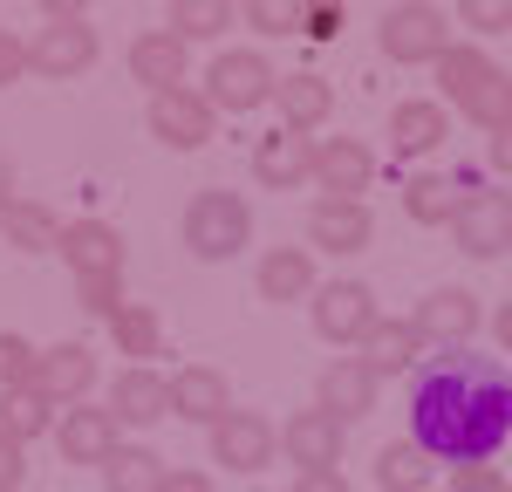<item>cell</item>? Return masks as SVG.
I'll return each instance as SVG.
<instances>
[{"instance_id":"obj_29","label":"cell","mask_w":512,"mask_h":492,"mask_svg":"<svg viewBox=\"0 0 512 492\" xmlns=\"http://www.w3.org/2000/svg\"><path fill=\"white\" fill-rule=\"evenodd\" d=\"M0 233H7V246H21V253H55L62 246V219L41 199H14L0 212Z\"/></svg>"},{"instance_id":"obj_31","label":"cell","mask_w":512,"mask_h":492,"mask_svg":"<svg viewBox=\"0 0 512 492\" xmlns=\"http://www.w3.org/2000/svg\"><path fill=\"white\" fill-rule=\"evenodd\" d=\"M431 465H437V458L424 445L396 438V445L376 451V486H383V492H424V486H431Z\"/></svg>"},{"instance_id":"obj_46","label":"cell","mask_w":512,"mask_h":492,"mask_svg":"<svg viewBox=\"0 0 512 492\" xmlns=\"http://www.w3.org/2000/svg\"><path fill=\"white\" fill-rule=\"evenodd\" d=\"M492 328H499V349H506V356H512V294H506V301H499V315H492Z\"/></svg>"},{"instance_id":"obj_5","label":"cell","mask_w":512,"mask_h":492,"mask_svg":"<svg viewBox=\"0 0 512 492\" xmlns=\"http://www.w3.org/2000/svg\"><path fill=\"white\" fill-rule=\"evenodd\" d=\"M376 41H383V55L390 62H437L444 48H451V28H444V14H437L431 0H396L390 14H383V28H376Z\"/></svg>"},{"instance_id":"obj_27","label":"cell","mask_w":512,"mask_h":492,"mask_svg":"<svg viewBox=\"0 0 512 492\" xmlns=\"http://www.w3.org/2000/svg\"><path fill=\"white\" fill-rule=\"evenodd\" d=\"M96 472H103V492H158L171 465H164L151 445H117Z\"/></svg>"},{"instance_id":"obj_10","label":"cell","mask_w":512,"mask_h":492,"mask_svg":"<svg viewBox=\"0 0 512 492\" xmlns=\"http://www.w3.org/2000/svg\"><path fill=\"white\" fill-rule=\"evenodd\" d=\"M55 445H62L69 465H103V458L123 445L117 410L110 404H69L62 417H55Z\"/></svg>"},{"instance_id":"obj_32","label":"cell","mask_w":512,"mask_h":492,"mask_svg":"<svg viewBox=\"0 0 512 492\" xmlns=\"http://www.w3.org/2000/svg\"><path fill=\"white\" fill-rule=\"evenodd\" d=\"M110 335H117V356H130V363H144V356L164 349V322H158L151 301H123L117 322H110Z\"/></svg>"},{"instance_id":"obj_12","label":"cell","mask_w":512,"mask_h":492,"mask_svg":"<svg viewBox=\"0 0 512 492\" xmlns=\"http://www.w3.org/2000/svg\"><path fill=\"white\" fill-rule=\"evenodd\" d=\"M342 431L349 424H335L328 410H294L287 431H280V451H287L294 472H335L342 465Z\"/></svg>"},{"instance_id":"obj_8","label":"cell","mask_w":512,"mask_h":492,"mask_svg":"<svg viewBox=\"0 0 512 492\" xmlns=\"http://www.w3.org/2000/svg\"><path fill=\"white\" fill-rule=\"evenodd\" d=\"M280 451V431L260 417V410H226L219 424H212V458L226 465V472H260V465H274Z\"/></svg>"},{"instance_id":"obj_25","label":"cell","mask_w":512,"mask_h":492,"mask_svg":"<svg viewBox=\"0 0 512 492\" xmlns=\"http://www.w3.org/2000/svg\"><path fill=\"white\" fill-rule=\"evenodd\" d=\"M260 301H315V253L308 246H267L260 253Z\"/></svg>"},{"instance_id":"obj_14","label":"cell","mask_w":512,"mask_h":492,"mask_svg":"<svg viewBox=\"0 0 512 492\" xmlns=\"http://www.w3.org/2000/svg\"><path fill=\"white\" fill-rule=\"evenodd\" d=\"M417 335L424 342H444V349H458V342H472L478 335V294L472 287H431L424 301H417Z\"/></svg>"},{"instance_id":"obj_40","label":"cell","mask_w":512,"mask_h":492,"mask_svg":"<svg viewBox=\"0 0 512 492\" xmlns=\"http://www.w3.org/2000/svg\"><path fill=\"white\" fill-rule=\"evenodd\" d=\"M21 479H28V445H14L0 431V492H21Z\"/></svg>"},{"instance_id":"obj_18","label":"cell","mask_w":512,"mask_h":492,"mask_svg":"<svg viewBox=\"0 0 512 492\" xmlns=\"http://www.w3.org/2000/svg\"><path fill=\"white\" fill-rule=\"evenodd\" d=\"M308 240H315V253H362L376 240V212L362 199H321L308 212Z\"/></svg>"},{"instance_id":"obj_36","label":"cell","mask_w":512,"mask_h":492,"mask_svg":"<svg viewBox=\"0 0 512 492\" xmlns=\"http://www.w3.org/2000/svg\"><path fill=\"white\" fill-rule=\"evenodd\" d=\"M76 301H82V315H103V322H117L123 281H117V274H82V281H76Z\"/></svg>"},{"instance_id":"obj_4","label":"cell","mask_w":512,"mask_h":492,"mask_svg":"<svg viewBox=\"0 0 512 492\" xmlns=\"http://www.w3.org/2000/svg\"><path fill=\"white\" fill-rule=\"evenodd\" d=\"M274 82L280 76H274V62H267L260 48H219L212 69H205V103L246 117V110H260V103L274 96Z\"/></svg>"},{"instance_id":"obj_45","label":"cell","mask_w":512,"mask_h":492,"mask_svg":"<svg viewBox=\"0 0 512 492\" xmlns=\"http://www.w3.org/2000/svg\"><path fill=\"white\" fill-rule=\"evenodd\" d=\"M35 7L48 21H82V14H89V0H35Z\"/></svg>"},{"instance_id":"obj_41","label":"cell","mask_w":512,"mask_h":492,"mask_svg":"<svg viewBox=\"0 0 512 492\" xmlns=\"http://www.w3.org/2000/svg\"><path fill=\"white\" fill-rule=\"evenodd\" d=\"M21 76H28V41L0 28V89H7V82H21Z\"/></svg>"},{"instance_id":"obj_9","label":"cell","mask_w":512,"mask_h":492,"mask_svg":"<svg viewBox=\"0 0 512 492\" xmlns=\"http://www.w3.org/2000/svg\"><path fill=\"white\" fill-rule=\"evenodd\" d=\"M451 233H458V253H472V260H499V253H512V199L506 192H465Z\"/></svg>"},{"instance_id":"obj_34","label":"cell","mask_w":512,"mask_h":492,"mask_svg":"<svg viewBox=\"0 0 512 492\" xmlns=\"http://www.w3.org/2000/svg\"><path fill=\"white\" fill-rule=\"evenodd\" d=\"M239 14H246V28H260V35H301V14H308V0H239Z\"/></svg>"},{"instance_id":"obj_42","label":"cell","mask_w":512,"mask_h":492,"mask_svg":"<svg viewBox=\"0 0 512 492\" xmlns=\"http://www.w3.org/2000/svg\"><path fill=\"white\" fill-rule=\"evenodd\" d=\"M485 164L512 178V123H499V130H485Z\"/></svg>"},{"instance_id":"obj_13","label":"cell","mask_w":512,"mask_h":492,"mask_svg":"<svg viewBox=\"0 0 512 492\" xmlns=\"http://www.w3.org/2000/svg\"><path fill=\"white\" fill-rule=\"evenodd\" d=\"M35 390L48 404H82V397L96 390V349H89V342H55V349H41Z\"/></svg>"},{"instance_id":"obj_20","label":"cell","mask_w":512,"mask_h":492,"mask_svg":"<svg viewBox=\"0 0 512 492\" xmlns=\"http://www.w3.org/2000/svg\"><path fill=\"white\" fill-rule=\"evenodd\" d=\"M55 253L76 267V281L82 274H123V233L110 226V219H69Z\"/></svg>"},{"instance_id":"obj_47","label":"cell","mask_w":512,"mask_h":492,"mask_svg":"<svg viewBox=\"0 0 512 492\" xmlns=\"http://www.w3.org/2000/svg\"><path fill=\"white\" fill-rule=\"evenodd\" d=\"M7 205H14V164L0 158V212H7Z\"/></svg>"},{"instance_id":"obj_39","label":"cell","mask_w":512,"mask_h":492,"mask_svg":"<svg viewBox=\"0 0 512 492\" xmlns=\"http://www.w3.org/2000/svg\"><path fill=\"white\" fill-rule=\"evenodd\" d=\"M451 492H512V479L499 465H458L451 472Z\"/></svg>"},{"instance_id":"obj_1","label":"cell","mask_w":512,"mask_h":492,"mask_svg":"<svg viewBox=\"0 0 512 492\" xmlns=\"http://www.w3.org/2000/svg\"><path fill=\"white\" fill-rule=\"evenodd\" d=\"M512 438V376L478 356H444L410 383V445L437 465H492Z\"/></svg>"},{"instance_id":"obj_44","label":"cell","mask_w":512,"mask_h":492,"mask_svg":"<svg viewBox=\"0 0 512 492\" xmlns=\"http://www.w3.org/2000/svg\"><path fill=\"white\" fill-rule=\"evenodd\" d=\"M294 492H355V486L342 479V472H301V479H294Z\"/></svg>"},{"instance_id":"obj_38","label":"cell","mask_w":512,"mask_h":492,"mask_svg":"<svg viewBox=\"0 0 512 492\" xmlns=\"http://www.w3.org/2000/svg\"><path fill=\"white\" fill-rule=\"evenodd\" d=\"M342 21H349V7H342V0H308V14H301V35L335 41V35H342Z\"/></svg>"},{"instance_id":"obj_6","label":"cell","mask_w":512,"mask_h":492,"mask_svg":"<svg viewBox=\"0 0 512 492\" xmlns=\"http://www.w3.org/2000/svg\"><path fill=\"white\" fill-rule=\"evenodd\" d=\"M219 130V110L205 103V89H158L151 96V137L164 151H205Z\"/></svg>"},{"instance_id":"obj_11","label":"cell","mask_w":512,"mask_h":492,"mask_svg":"<svg viewBox=\"0 0 512 492\" xmlns=\"http://www.w3.org/2000/svg\"><path fill=\"white\" fill-rule=\"evenodd\" d=\"M376 322V294L362 281H321L315 287V335L321 342H362Z\"/></svg>"},{"instance_id":"obj_19","label":"cell","mask_w":512,"mask_h":492,"mask_svg":"<svg viewBox=\"0 0 512 492\" xmlns=\"http://www.w3.org/2000/svg\"><path fill=\"white\" fill-rule=\"evenodd\" d=\"M185 69H192V41H178L171 28H151V35L130 41V76L151 96L158 89H185Z\"/></svg>"},{"instance_id":"obj_7","label":"cell","mask_w":512,"mask_h":492,"mask_svg":"<svg viewBox=\"0 0 512 492\" xmlns=\"http://www.w3.org/2000/svg\"><path fill=\"white\" fill-rule=\"evenodd\" d=\"M96 55H103V41L89 21H48L35 41H28V69L48 82H69L82 69H96Z\"/></svg>"},{"instance_id":"obj_3","label":"cell","mask_w":512,"mask_h":492,"mask_svg":"<svg viewBox=\"0 0 512 492\" xmlns=\"http://www.w3.org/2000/svg\"><path fill=\"white\" fill-rule=\"evenodd\" d=\"M246 240H253V212H246L239 192L205 185V192L185 205V246H192L198 260H233Z\"/></svg>"},{"instance_id":"obj_28","label":"cell","mask_w":512,"mask_h":492,"mask_svg":"<svg viewBox=\"0 0 512 492\" xmlns=\"http://www.w3.org/2000/svg\"><path fill=\"white\" fill-rule=\"evenodd\" d=\"M458 205H465V185H458V178L417 171V178L403 185V212H410L417 226H451V219H458Z\"/></svg>"},{"instance_id":"obj_16","label":"cell","mask_w":512,"mask_h":492,"mask_svg":"<svg viewBox=\"0 0 512 492\" xmlns=\"http://www.w3.org/2000/svg\"><path fill=\"white\" fill-rule=\"evenodd\" d=\"M253 178H260L267 192H294V185H308V178H315V137H301V130H274V137H260V144H253Z\"/></svg>"},{"instance_id":"obj_30","label":"cell","mask_w":512,"mask_h":492,"mask_svg":"<svg viewBox=\"0 0 512 492\" xmlns=\"http://www.w3.org/2000/svg\"><path fill=\"white\" fill-rule=\"evenodd\" d=\"M48 424H55V404L41 397L35 383H7V390H0V431H7L14 445H35Z\"/></svg>"},{"instance_id":"obj_37","label":"cell","mask_w":512,"mask_h":492,"mask_svg":"<svg viewBox=\"0 0 512 492\" xmlns=\"http://www.w3.org/2000/svg\"><path fill=\"white\" fill-rule=\"evenodd\" d=\"M458 21L478 35H506L512 28V0H458Z\"/></svg>"},{"instance_id":"obj_21","label":"cell","mask_w":512,"mask_h":492,"mask_svg":"<svg viewBox=\"0 0 512 492\" xmlns=\"http://www.w3.org/2000/svg\"><path fill=\"white\" fill-rule=\"evenodd\" d=\"M233 410V390H226V376L212 363H185L171 376V417H185V424H219Z\"/></svg>"},{"instance_id":"obj_17","label":"cell","mask_w":512,"mask_h":492,"mask_svg":"<svg viewBox=\"0 0 512 492\" xmlns=\"http://www.w3.org/2000/svg\"><path fill=\"white\" fill-rule=\"evenodd\" d=\"M110 410H117V424H137V431H151L171 417V376H158L151 363H130L110 383Z\"/></svg>"},{"instance_id":"obj_33","label":"cell","mask_w":512,"mask_h":492,"mask_svg":"<svg viewBox=\"0 0 512 492\" xmlns=\"http://www.w3.org/2000/svg\"><path fill=\"white\" fill-rule=\"evenodd\" d=\"M233 0H171V35L178 41H219L233 28Z\"/></svg>"},{"instance_id":"obj_22","label":"cell","mask_w":512,"mask_h":492,"mask_svg":"<svg viewBox=\"0 0 512 492\" xmlns=\"http://www.w3.org/2000/svg\"><path fill=\"white\" fill-rule=\"evenodd\" d=\"M417 356H424V335H417V322L403 315V322H369V335H362V369L383 383V376H410L417 369Z\"/></svg>"},{"instance_id":"obj_26","label":"cell","mask_w":512,"mask_h":492,"mask_svg":"<svg viewBox=\"0 0 512 492\" xmlns=\"http://www.w3.org/2000/svg\"><path fill=\"white\" fill-rule=\"evenodd\" d=\"M444 137H451V110L431 103V96H410V103L390 110V144L403 151V158H424V151H437Z\"/></svg>"},{"instance_id":"obj_24","label":"cell","mask_w":512,"mask_h":492,"mask_svg":"<svg viewBox=\"0 0 512 492\" xmlns=\"http://www.w3.org/2000/svg\"><path fill=\"white\" fill-rule=\"evenodd\" d=\"M274 103H280V130H321V123L335 117V89L315 76V69H294V76L274 82Z\"/></svg>"},{"instance_id":"obj_15","label":"cell","mask_w":512,"mask_h":492,"mask_svg":"<svg viewBox=\"0 0 512 492\" xmlns=\"http://www.w3.org/2000/svg\"><path fill=\"white\" fill-rule=\"evenodd\" d=\"M369 178H376V158L362 137H321L315 144V185L328 199H362Z\"/></svg>"},{"instance_id":"obj_43","label":"cell","mask_w":512,"mask_h":492,"mask_svg":"<svg viewBox=\"0 0 512 492\" xmlns=\"http://www.w3.org/2000/svg\"><path fill=\"white\" fill-rule=\"evenodd\" d=\"M158 492H212V479H205V472H192V465H178V472H164Z\"/></svg>"},{"instance_id":"obj_35","label":"cell","mask_w":512,"mask_h":492,"mask_svg":"<svg viewBox=\"0 0 512 492\" xmlns=\"http://www.w3.org/2000/svg\"><path fill=\"white\" fill-rule=\"evenodd\" d=\"M35 363H41L35 342L14 335V328H0V390H7V383H35Z\"/></svg>"},{"instance_id":"obj_23","label":"cell","mask_w":512,"mask_h":492,"mask_svg":"<svg viewBox=\"0 0 512 492\" xmlns=\"http://www.w3.org/2000/svg\"><path fill=\"white\" fill-rule=\"evenodd\" d=\"M315 410H328L335 424H355V417H369V410H376V376L362 369V356H342V363L321 369Z\"/></svg>"},{"instance_id":"obj_2","label":"cell","mask_w":512,"mask_h":492,"mask_svg":"<svg viewBox=\"0 0 512 492\" xmlns=\"http://www.w3.org/2000/svg\"><path fill=\"white\" fill-rule=\"evenodd\" d=\"M437 89H444V110L472 117L478 130L512 123V76L492 62V55L465 48V41H451V48L437 55Z\"/></svg>"}]
</instances>
